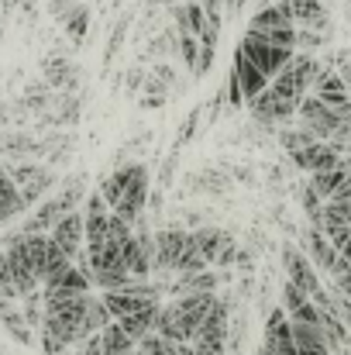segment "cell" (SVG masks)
<instances>
[{
  "label": "cell",
  "mask_w": 351,
  "mask_h": 355,
  "mask_svg": "<svg viewBox=\"0 0 351 355\" xmlns=\"http://www.w3.org/2000/svg\"><path fill=\"white\" fill-rule=\"evenodd\" d=\"M131 355H145V352H138V349H134V352H131Z\"/></svg>",
  "instance_id": "obj_28"
},
{
  "label": "cell",
  "mask_w": 351,
  "mask_h": 355,
  "mask_svg": "<svg viewBox=\"0 0 351 355\" xmlns=\"http://www.w3.org/2000/svg\"><path fill=\"white\" fill-rule=\"evenodd\" d=\"M282 272H286V283H293L296 290H303L307 297H317L321 290H324V283H321V272L314 269V262L307 259V252L300 248V245H293V241H286L282 245Z\"/></svg>",
  "instance_id": "obj_5"
},
{
  "label": "cell",
  "mask_w": 351,
  "mask_h": 355,
  "mask_svg": "<svg viewBox=\"0 0 351 355\" xmlns=\"http://www.w3.org/2000/svg\"><path fill=\"white\" fill-rule=\"evenodd\" d=\"M237 52L262 73V76H269V80H276L282 69H286V62L296 55L293 49H282V45H272V42H265V38H258V35H251V31H244L241 35V42H237Z\"/></svg>",
  "instance_id": "obj_4"
},
{
  "label": "cell",
  "mask_w": 351,
  "mask_h": 355,
  "mask_svg": "<svg viewBox=\"0 0 351 355\" xmlns=\"http://www.w3.org/2000/svg\"><path fill=\"white\" fill-rule=\"evenodd\" d=\"M190 3H200V7H214V3H221V0H190Z\"/></svg>",
  "instance_id": "obj_27"
},
{
  "label": "cell",
  "mask_w": 351,
  "mask_h": 355,
  "mask_svg": "<svg viewBox=\"0 0 351 355\" xmlns=\"http://www.w3.org/2000/svg\"><path fill=\"white\" fill-rule=\"evenodd\" d=\"M24 211H28V207H24V200H21L17 187L10 183V176H7V173H0V225H7V221L21 218Z\"/></svg>",
  "instance_id": "obj_20"
},
{
  "label": "cell",
  "mask_w": 351,
  "mask_h": 355,
  "mask_svg": "<svg viewBox=\"0 0 351 355\" xmlns=\"http://www.w3.org/2000/svg\"><path fill=\"white\" fill-rule=\"evenodd\" d=\"M87 293H93V279L76 262L62 276H55L42 286V300H66V297H87Z\"/></svg>",
  "instance_id": "obj_10"
},
{
  "label": "cell",
  "mask_w": 351,
  "mask_h": 355,
  "mask_svg": "<svg viewBox=\"0 0 351 355\" xmlns=\"http://www.w3.org/2000/svg\"><path fill=\"white\" fill-rule=\"evenodd\" d=\"M138 349L131 338H127V331L117 324V321H111L104 331H100V352L104 355H131Z\"/></svg>",
  "instance_id": "obj_21"
},
{
  "label": "cell",
  "mask_w": 351,
  "mask_h": 355,
  "mask_svg": "<svg viewBox=\"0 0 351 355\" xmlns=\"http://www.w3.org/2000/svg\"><path fill=\"white\" fill-rule=\"evenodd\" d=\"M159 307L162 304H148V307H141V311H134V314H127V318H120L117 324L127 331V338L138 345L141 338H148L152 331H155V318H159Z\"/></svg>",
  "instance_id": "obj_17"
},
{
  "label": "cell",
  "mask_w": 351,
  "mask_h": 355,
  "mask_svg": "<svg viewBox=\"0 0 351 355\" xmlns=\"http://www.w3.org/2000/svg\"><path fill=\"white\" fill-rule=\"evenodd\" d=\"M190 235H193L197 252L207 259V266H224V269H228V266L237 262V245H234L231 232L210 225V228H193Z\"/></svg>",
  "instance_id": "obj_7"
},
{
  "label": "cell",
  "mask_w": 351,
  "mask_h": 355,
  "mask_svg": "<svg viewBox=\"0 0 351 355\" xmlns=\"http://www.w3.org/2000/svg\"><path fill=\"white\" fill-rule=\"evenodd\" d=\"M3 173H7L10 183L17 187L24 207H38V204L48 197V190L55 187V173H52L48 166H42V162H14V166H7Z\"/></svg>",
  "instance_id": "obj_3"
},
{
  "label": "cell",
  "mask_w": 351,
  "mask_h": 355,
  "mask_svg": "<svg viewBox=\"0 0 351 355\" xmlns=\"http://www.w3.org/2000/svg\"><path fill=\"white\" fill-rule=\"evenodd\" d=\"M172 21H176V31L183 35V38H204V31H207V10L200 7V3H190V0H179V3H172Z\"/></svg>",
  "instance_id": "obj_14"
},
{
  "label": "cell",
  "mask_w": 351,
  "mask_h": 355,
  "mask_svg": "<svg viewBox=\"0 0 351 355\" xmlns=\"http://www.w3.org/2000/svg\"><path fill=\"white\" fill-rule=\"evenodd\" d=\"M148 193H152V176H148V166L145 162H138V169H134V176H131V183H127V190L120 193V200H117L114 214L124 221V225H138L141 218H145V207H148Z\"/></svg>",
  "instance_id": "obj_6"
},
{
  "label": "cell",
  "mask_w": 351,
  "mask_h": 355,
  "mask_svg": "<svg viewBox=\"0 0 351 355\" xmlns=\"http://www.w3.org/2000/svg\"><path fill=\"white\" fill-rule=\"evenodd\" d=\"M293 328V345L296 355H331V345L321 331V324H303V321H289Z\"/></svg>",
  "instance_id": "obj_15"
},
{
  "label": "cell",
  "mask_w": 351,
  "mask_h": 355,
  "mask_svg": "<svg viewBox=\"0 0 351 355\" xmlns=\"http://www.w3.org/2000/svg\"><path fill=\"white\" fill-rule=\"evenodd\" d=\"M0 324L7 328V335L14 342H21V345H31L35 342V328L24 321V311L14 300H3V297H0Z\"/></svg>",
  "instance_id": "obj_16"
},
{
  "label": "cell",
  "mask_w": 351,
  "mask_h": 355,
  "mask_svg": "<svg viewBox=\"0 0 351 355\" xmlns=\"http://www.w3.org/2000/svg\"><path fill=\"white\" fill-rule=\"evenodd\" d=\"M48 238L76 262L80 259V252L87 248V235H83V211H69L52 232H48Z\"/></svg>",
  "instance_id": "obj_11"
},
{
  "label": "cell",
  "mask_w": 351,
  "mask_h": 355,
  "mask_svg": "<svg viewBox=\"0 0 351 355\" xmlns=\"http://www.w3.org/2000/svg\"><path fill=\"white\" fill-rule=\"evenodd\" d=\"M0 355H3V352H0Z\"/></svg>",
  "instance_id": "obj_29"
},
{
  "label": "cell",
  "mask_w": 351,
  "mask_h": 355,
  "mask_svg": "<svg viewBox=\"0 0 351 355\" xmlns=\"http://www.w3.org/2000/svg\"><path fill=\"white\" fill-rule=\"evenodd\" d=\"M62 28L73 42H83L87 38V28H90V7L87 3H76L66 17H62Z\"/></svg>",
  "instance_id": "obj_23"
},
{
  "label": "cell",
  "mask_w": 351,
  "mask_h": 355,
  "mask_svg": "<svg viewBox=\"0 0 351 355\" xmlns=\"http://www.w3.org/2000/svg\"><path fill=\"white\" fill-rule=\"evenodd\" d=\"M331 69L345 80V87H348V94H351V49H341V52H338V59H334Z\"/></svg>",
  "instance_id": "obj_24"
},
{
  "label": "cell",
  "mask_w": 351,
  "mask_h": 355,
  "mask_svg": "<svg viewBox=\"0 0 351 355\" xmlns=\"http://www.w3.org/2000/svg\"><path fill=\"white\" fill-rule=\"evenodd\" d=\"M73 83H76V66L52 55V59L45 62V87H52V90H55V87H59V90H69Z\"/></svg>",
  "instance_id": "obj_22"
},
{
  "label": "cell",
  "mask_w": 351,
  "mask_h": 355,
  "mask_svg": "<svg viewBox=\"0 0 351 355\" xmlns=\"http://www.w3.org/2000/svg\"><path fill=\"white\" fill-rule=\"evenodd\" d=\"M310 94H314L321 104H327L331 111H338V114H351L348 87H345V80H341L331 66H321V73H317V80H314Z\"/></svg>",
  "instance_id": "obj_8"
},
{
  "label": "cell",
  "mask_w": 351,
  "mask_h": 355,
  "mask_svg": "<svg viewBox=\"0 0 351 355\" xmlns=\"http://www.w3.org/2000/svg\"><path fill=\"white\" fill-rule=\"evenodd\" d=\"M224 101L231 104V107H241L244 104V97H241V87H237V80L228 76V94H224Z\"/></svg>",
  "instance_id": "obj_25"
},
{
  "label": "cell",
  "mask_w": 351,
  "mask_h": 355,
  "mask_svg": "<svg viewBox=\"0 0 351 355\" xmlns=\"http://www.w3.org/2000/svg\"><path fill=\"white\" fill-rule=\"evenodd\" d=\"M248 31L272 42V45H282V49H293L296 52V21L289 17L286 3H262L251 21H248Z\"/></svg>",
  "instance_id": "obj_2"
},
{
  "label": "cell",
  "mask_w": 351,
  "mask_h": 355,
  "mask_svg": "<svg viewBox=\"0 0 351 355\" xmlns=\"http://www.w3.org/2000/svg\"><path fill=\"white\" fill-rule=\"evenodd\" d=\"M248 111H251V118L255 121L272 124V128H289V124L296 121V107H293L289 101H282L279 94H272V90L258 94V97L248 104Z\"/></svg>",
  "instance_id": "obj_9"
},
{
  "label": "cell",
  "mask_w": 351,
  "mask_h": 355,
  "mask_svg": "<svg viewBox=\"0 0 351 355\" xmlns=\"http://www.w3.org/2000/svg\"><path fill=\"white\" fill-rule=\"evenodd\" d=\"M134 169H138V162H127V166H120V169H111L104 180H100V187H97V193L107 200V207L114 211L117 200H120V193L127 190V183H131V176H134Z\"/></svg>",
  "instance_id": "obj_18"
},
{
  "label": "cell",
  "mask_w": 351,
  "mask_h": 355,
  "mask_svg": "<svg viewBox=\"0 0 351 355\" xmlns=\"http://www.w3.org/2000/svg\"><path fill=\"white\" fill-rule=\"evenodd\" d=\"M231 76L237 80V87H241L244 107H248V104H251V101H255L258 94H265V90H269V83H272V80H269V76H262V73H258V69H255V66H251V62H248V59L241 55V52H234Z\"/></svg>",
  "instance_id": "obj_13"
},
{
  "label": "cell",
  "mask_w": 351,
  "mask_h": 355,
  "mask_svg": "<svg viewBox=\"0 0 351 355\" xmlns=\"http://www.w3.org/2000/svg\"><path fill=\"white\" fill-rule=\"evenodd\" d=\"M214 304H217V293H183L172 304L159 307L152 335H159L172 345H190L197 338L200 324L207 321V314L214 311Z\"/></svg>",
  "instance_id": "obj_1"
},
{
  "label": "cell",
  "mask_w": 351,
  "mask_h": 355,
  "mask_svg": "<svg viewBox=\"0 0 351 355\" xmlns=\"http://www.w3.org/2000/svg\"><path fill=\"white\" fill-rule=\"evenodd\" d=\"M289 17L296 21V28H307V31H324L331 28V17H327V3L324 0H282Z\"/></svg>",
  "instance_id": "obj_12"
},
{
  "label": "cell",
  "mask_w": 351,
  "mask_h": 355,
  "mask_svg": "<svg viewBox=\"0 0 351 355\" xmlns=\"http://www.w3.org/2000/svg\"><path fill=\"white\" fill-rule=\"evenodd\" d=\"M348 173H351L348 166H345V162H338L334 169H324V173H314V176L307 180V187H310V190H314V193H317L321 200H331V197H334V193L341 190V183L348 180Z\"/></svg>",
  "instance_id": "obj_19"
},
{
  "label": "cell",
  "mask_w": 351,
  "mask_h": 355,
  "mask_svg": "<svg viewBox=\"0 0 351 355\" xmlns=\"http://www.w3.org/2000/svg\"><path fill=\"white\" fill-rule=\"evenodd\" d=\"M76 3H80V0H52V3H48V10H52V17H59V21H62Z\"/></svg>",
  "instance_id": "obj_26"
}]
</instances>
